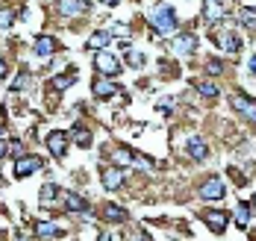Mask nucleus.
Listing matches in <instances>:
<instances>
[{"instance_id": "nucleus-1", "label": "nucleus", "mask_w": 256, "mask_h": 241, "mask_svg": "<svg viewBox=\"0 0 256 241\" xmlns=\"http://www.w3.org/2000/svg\"><path fill=\"white\" fill-rule=\"evenodd\" d=\"M150 27H154L156 35H171V32H177L180 21H177L174 6H159L154 12V18H150Z\"/></svg>"}, {"instance_id": "nucleus-2", "label": "nucleus", "mask_w": 256, "mask_h": 241, "mask_svg": "<svg viewBox=\"0 0 256 241\" xmlns=\"http://www.w3.org/2000/svg\"><path fill=\"white\" fill-rule=\"evenodd\" d=\"M94 68L100 71L103 77H118L124 68H121V59L115 53H106V50H98V56H94Z\"/></svg>"}, {"instance_id": "nucleus-3", "label": "nucleus", "mask_w": 256, "mask_h": 241, "mask_svg": "<svg viewBox=\"0 0 256 241\" xmlns=\"http://www.w3.org/2000/svg\"><path fill=\"white\" fill-rule=\"evenodd\" d=\"M230 106L242 115V118H248V121H256V103L250 97H244V94H232L230 97Z\"/></svg>"}, {"instance_id": "nucleus-4", "label": "nucleus", "mask_w": 256, "mask_h": 241, "mask_svg": "<svg viewBox=\"0 0 256 241\" xmlns=\"http://www.w3.org/2000/svg\"><path fill=\"white\" fill-rule=\"evenodd\" d=\"M204 221L209 224L212 233H224L227 224H230V212H224V209H209V212H204Z\"/></svg>"}, {"instance_id": "nucleus-5", "label": "nucleus", "mask_w": 256, "mask_h": 241, "mask_svg": "<svg viewBox=\"0 0 256 241\" xmlns=\"http://www.w3.org/2000/svg\"><path fill=\"white\" fill-rule=\"evenodd\" d=\"M42 165H44V162L38 159V156H18V162H15V177L24 180V177H30V174H36Z\"/></svg>"}, {"instance_id": "nucleus-6", "label": "nucleus", "mask_w": 256, "mask_h": 241, "mask_svg": "<svg viewBox=\"0 0 256 241\" xmlns=\"http://www.w3.org/2000/svg\"><path fill=\"white\" fill-rule=\"evenodd\" d=\"M48 147H50V153L56 159H62L65 153H68V133H62V130H53L48 135Z\"/></svg>"}, {"instance_id": "nucleus-7", "label": "nucleus", "mask_w": 256, "mask_h": 241, "mask_svg": "<svg viewBox=\"0 0 256 241\" xmlns=\"http://www.w3.org/2000/svg\"><path fill=\"white\" fill-rule=\"evenodd\" d=\"M215 41L221 44L224 53H238V50H242V38H238L236 32H230V29H227V32L218 29V32H215Z\"/></svg>"}, {"instance_id": "nucleus-8", "label": "nucleus", "mask_w": 256, "mask_h": 241, "mask_svg": "<svg viewBox=\"0 0 256 241\" xmlns=\"http://www.w3.org/2000/svg\"><path fill=\"white\" fill-rule=\"evenodd\" d=\"M224 194H227V188H224V183H221L218 177L206 180L204 186H200V197H204V200H221Z\"/></svg>"}, {"instance_id": "nucleus-9", "label": "nucleus", "mask_w": 256, "mask_h": 241, "mask_svg": "<svg viewBox=\"0 0 256 241\" xmlns=\"http://www.w3.org/2000/svg\"><path fill=\"white\" fill-rule=\"evenodd\" d=\"M100 180H103V188H109V191H115V188L124 186V171L115 165V168H103L100 171Z\"/></svg>"}, {"instance_id": "nucleus-10", "label": "nucleus", "mask_w": 256, "mask_h": 241, "mask_svg": "<svg viewBox=\"0 0 256 241\" xmlns=\"http://www.w3.org/2000/svg\"><path fill=\"white\" fill-rule=\"evenodd\" d=\"M59 12L68 15V18H77L88 12V0H59Z\"/></svg>"}, {"instance_id": "nucleus-11", "label": "nucleus", "mask_w": 256, "mask_h": 241, "mask_svg": "<svg viewBox=\"0 0 256 241\" xmlns=\"http://www.w3.org/2000/svg\"><path fill=\"white\" fill-rule=\"evenodd\" d=\"M188 156L198 162L209 159V144H206V138H200V135H192L188 138Z\"/></svg>"}, {"instance_id": "nucleus-12", "label": "nucleus", "mask_w": 256, "mask_h": 241, "mask_svg": "<svg viewBox=\"0 0 256 241\" xmlns=\"http://www.w3.org/2000/svg\"><path fill=\"white\" fill-rule=\"evenodd\" d=\"M32 50H36V56H42V59H50V56L59 50V44L53 41L50 35H38L36 44H32Z\"/></svg>"}, {"instance_id": "nucleus-13", "label": "nucleus", "mask_w": 256, "mask_h": 241, "mask_svg": "<svg viewBox=\"0 0 256 241\" xmlns=\"http://www.w3.org/2000/svg\"><path fill=\"white\" fill-rule=\"evenodd\" d=\"M204 21L206 24L224 21V6H221V0H206L204 3Z\"/></svg>"}, {"instance_id": "nucleus-14", "label": "nucleus", "mask_w": 256, "mask_h": 241, "mask_svg": "<svg viewBox=\"0 0 256 241\" xmlns=\"http://www.w3.org/2000/svg\"><path fill=\"white\" fill-rule=\"evenodd\" d=\"M194 47H198V38H194L192 32H182L177 41H174V53L177 56H192L194 53Z\"/></svg>"}, {"instance_id": "nucleus-15", "label": "nucleus", "mask_w": 256, "mask_h": 241, "mask_svg": "<svg viewBox=\"0 0 256 241\" xmlns=\"http://www.w3.org/2000/svg\"><path fill=\"white\" fill-rule=\"evenodd\" d=\"M103 218H106V221H115V224H124V221L130 218V215H127V209H124V206L106 203V206H103Z\"/></svg>"}, {"instance_id": "nucleus-16", "label": "nucleus", "mask_w": 256, "mask_h": 241, "mask_svg": "<svg viewBox=\"0 0 256 241\" xmlns=\"http://www.w3.org/2000/svg\"><path fill=\"white\" fill-rule=\"evenodd\" d=\"M118 91H121V88H118L115 82H109V80H98V82H94V94H98L100 100H109V97H115Z\"/></svg>"}, {"instance_id": "nucleus-17", "label": "nucleus", "mask_w": 256, "mask_h": 241, "mask_svg": "<svg viewBox=\"0 0 256 241\" xmlns=\"http://www.w3.org/2000/svg\"><path fill=\"white\" fill-rule=\"evenodd\" d=\"M36 233H38V239H59V236H65L56 224H50V221H42L38 227H36Z\"/></svg>"}, {"instance_id": "nucleus-18", "label": "nucleus", "mask_w": 256, "mask_h": 241, "mask_svg": "<svg viewBox=\"0 0 256 241\" xmlns=\"http://www.w3.org/2000/svg\"><path fill=\"white\" fill-rule=\"evenodd\" d=\"M65 206H68L71 212H86V209H88V203H86L80 194H74V191H68V194H65Z\"/></svg>"}, {"instance_id": "nucleus-19", "label": "nucleus", "mask_w": 256, "mask_h": 241, "mask_svg": "<svg viewBox=\"0 0 256 241\" xmlns=\"http://www.w3.org/2000/svg\"><path fill=\"white\" fill-rule=\"evenodd\" d=\"M109 38H112V32H94L86 47H88V50H103V47L109 44Z\"/></svg>"}, {"instance_id": "nucleus-20", "label": "nucleus", "mask_w": 256, "mask_h": 241, "mask_svg": "<svg viewBox=\"0 0 256 241\" xmlns=\"http://www.w3.org/2000/svg\"><path fill=\"white\" fill-rule=\"evenodd\" d=\"M112 159H115V165H132V162H136V153H132L130 147H115Z\"/></svg>"}, {"instance_id": "nucleus-21", "label": "nucleus", "mask_w": 256, "mask_h": 241, "mask_svg": "<svg viewBox=\"0 0 256 241\" xmlns=\"http://www.w3.org/2000/svg\"><path fill=\"white\" fill-rule=\"evenodd\" d=\"M236 224L238 227H248L250 224V203H238L236 206Z\"/></svg>"}, {"instance_id": "nucleus-22", "label": "nucleus", "mask_w": 256, "mask_h": 241, "mask_svg": "<svg viewBox=\"0 0 256 241\" xmlns=\"http://www.w3.org/2000/svg\"><path fill=\"white\" fill-rule=\"evenodd\" d=\"M77 82V74H62V77H53L50 80V88H68Z\"/></svg>"}, {"instance_id": "nucleus-23", "label": "nucleus", "mask_w": 256, "mask_h": 241, "mask_svg": "<svg viewBox=\"0 0 256 241\" xmlns=\"http://www.w3.org/2000/svg\"><path fill=\"white\" fill-rule=\"evenodd\" d=\"M238 21L248 29H256V9H242V12H238Z\"/></svg>"}, {"instance_id": "nucleus-24", "label": "nucleus", "mask_w": 256, "mask_h": 241, "mask_svg": "<svg viewBox=\"0 0 256 241\" xmlns=\"http://www.w3.org/2000/svg\"><path fill=\"white\" fill-rule=\"evenodd\" d=\"M194 88H198L204 97H209V100H215V97H218V85H215V82H198Z\"/></svg>"}, {"instance_id": "nucleus-25", "label": "nucleus", "mask_w": 256, "mask_h": 241, "mask_svg": "<svg viewBox=\"0 0 256 241\" xmlns=\"http://www.w3.org/2000/svg\"><path fill=\"white\" fill-rule=\"evenodd\" d=\"M56 194H59V186L56 183H48V186L42 188V203H50Z\"/></svg>"}, {"instance_id": "nucleus-26", "label": "nucleus", "mask_w": 256, "mask_h": 241, "mask_svg": "<svg viewBox=\"0 0 256 241\" xmlns=\"http://www.w3.org/2000/svg\"><path fill=\"white\" fill-rule=\"evenodd\" d=\"M12 24H15V12L12 9H3L0 12V29H9Z\"/></svg>"}, {"instance_id": "nucleus-27", "label": "nucleus", "mask_w": 256, "mask_h": 241, "mask_svg": "<svg viewBox=\"0 0 256 241\" xmlns=\"http://www.w3.org/2000/svg\"><path fill=\"white\" fill-rule=\"evenodd\" d=\"M124 53H127V62H130V65H136V68H138V65H144V56L138 53V50H132V47H127Z\"/></svg>"}, {"instance_id": "nucleus-28", "label": "nucleus", "mask_w": 256, "mask_h": 241, "mask_svg": "<svg viewBox=\"0 0 256 241\" xmlns=\"http://www.w3.org/2000/svg\"><path fill=\"white\" fill-rule=\"evenodd\" d=\"M206 71H209L212 77H218V74L224 71V65H221V59H209V62H206Z\"/></svg>"}, {"instance_id": "nucleus-29", "label": "nucleus", "mask_w": 256, "mask_h": 241, "mask_svg": "<svg viewBox=\"0 0 256 241\" xmlns=\"http://www.w3.org/2000/svg\"><path fill=\"white\" fill-rule=\"evenodd\" d=\"M77 144L80 147H92V135L86 133V130H77Z\"/></svg>"}, {"instance_id": "nucleus-30", "label": "nucleus", "mask_w": 256, "mask_h": 241, "mask_svg": "<svg viewBox=\"0 0 256 241\" xmlns=\"http://www.w3.org/2000/svg\"><path fill=\"white\" fill-rule=\"evenodd\" d=\"M26 85H30V74L24 71V74H18V80H15V91H24Z\"/></svg>"}, {"instance_id": "nucleus-31", "label": "nucleus", "mask_w": 256, "mask_h": 241, "mask_svg": "<svg viewBox=\"0 0 256 241\" xmlns=\"http://www.w3.org/2000/svg\"><path fill=\"white\" fill-rule=\"evenodd\" d=\"M6 74H9V68H6V62H3V59H0V80H3V77H6Z\"/></svg>"}, {"instance_id": "nucleus-32", "label": "nucleus", "mask_w": 256, "mask_h": 241, "mask_svg": "<svg viewBox=\"0 0 256 241\" xmlns=\"http://www.w3.org/2000/svg\"><path fill=\"white\" fill-rule=\"evenodd\" d=\"M3 156H6V141L0 138V159H3Z\"/></svg>"}, {"instance_id": "nucleus-33", "label": "nucleus", "mask_w": 256, "mask_h": 241, "mask_svg": "<svg viewBox=\"0 0 256 241\" xmlns=\"http://www.w3.org/2000/svg\"><path fill=\"white\" fill-rule=\"evenodd\" d=\"M250 71H254V74H256V56H254V59H250Z\"/></svg>"}, {"instance_id": "nucleus-34", "label": "nucleus", "mask_w": 256, "mask_h": 241, "mask_svg": "<svg viewBox=\"0 0 256 241\" xmlns=\"http://www.w3.org/2000/svg\"><path fill=\"white\" fill-rule=\"evenodd\" d=\"M103 3H106V6H118V0H103Z\"/></svg>"}, {"instance_id": "nucleus-35", "label": "nucleus", "mask_w": 256, "mask_h": 241, "mask_svg": "<svg viewBox=\"0 0 256 241\" xmlns=\"http://www.w3.org/2000/svg\"><path fill=\"white\" fill-rule=\"evenodd\" d=\"M254 206H256V197H254Z\"/></svg>"}]
</instances>
